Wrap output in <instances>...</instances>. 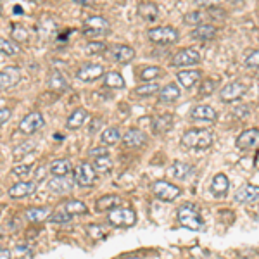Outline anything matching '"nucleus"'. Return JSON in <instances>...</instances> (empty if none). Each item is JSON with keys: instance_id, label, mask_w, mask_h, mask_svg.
I'll list each match as a JSON object with an SVG mask.
<instances>
[{"instance_id": "f257e3e1", "label": "nucleus", "mask_w": 259, "mask_h": 259, "mask_svg": "<svg viewBox=\"0 0 259 259\" xmlns=\"http://www.w3.org/2000/svg\"><path fill=\"white\" fill-rule=\"evenodd\" d=\"M214 142V135L211 130H188L182 137V144L188 149H209Z\"/></svg>"}, {"instance_id": "f03ea898", "label": "nucleus", "mask_w": 259, "mask_h": 259, "mask_svg": "<svg viewBox=\"0 0 259 259\" xmlns=\"http://www.w3.org/2000/svg\"><path fill=\"white\" fill-rule=\"evenodd\" d=\"M178 221L182 226H185L188 230H204L206 228V225H204V219L201 213L197 211V207L190 206V204H185V206H182L178 209Z\"/></svg>"}, {"instance_id": "7ed1b4c3", "label": "nucleus", "mask_w": 259, "mask_h": 259, "mask_svg": "<svg viewBox=\"0 0 259 259\" xmlns=\"http://www.w3.org/2000/svg\"><path fill=\"white\" fill-rule=\"evenodd\" d=\"M107 221L112 226H132L137 221V214L133 209L130 207H114V209L109 211L107 214Z\"/></svg>"}, {"instance_id": "20e7f679", "label": "nucleus", "mask_w": 259, "mask_h": 259, "mask_svg": "<svg viewBox=\"0 0 259 259\" xmlns=\"http://www.w3.org/2000/svg\"><path fill=\"white\" fill-rule=\"evenodd\" d=\"M147 37L152 43H158V45H171L178 40V31L173 26H158V28L149 30Z\"/></svg>"}, {"instance_id": "39448f33", "label": "nucleus", "mask_w": 259, "mask_h": 259, "mask_svg": "<svg viewBox=\"0 0 259 259\" xmlns=\"http://www.w3.org/2000/svg\"><path fill=\"white\" fill-rule=\"evenodd\" d=\"M111 30V25L105 18L102 16H90L85 19V30L83 33L90 38H99L102 35H105Z\"/></svg>"}, {"instance_id": "423d86ee", "label": "nucleus", "mask_w": 259, "mask_h": 259, "mask_svg": "<svg viewBox=\"0 0 259 259\" xmlns=\"http://www.w3.org/2000/svg\"><path fill=\"white\" fill-rule=\"evenodd\" d=\"M74 182L80 187H92L97 182V171L93 170L92 164L80 163L74 170Z\"/></svg>"}, {"instance_id": "0eeeda50", "label": "nucleus", "mask_w": 259, "mask_h": 259, "mask_svg": "<svg viewBox=\"0 0 259 259\" xmlns=\"http://www.w3.org/2000/svg\"><path fill=\"white\" fill-rule=\"evenodd\" d=\"M152 192H154L156 197L166 202H173L175 199H178L180 195L178 187L173 185L170 182H163V180H159V182H156L154 185H152Z\"/></svg>"}, {"instance_id": "6e6552de", "label": "nucleus", "mask_w": 259, "mask_h": 259, "mask_svg": "<svg viewBox=\"0 0 259 259\" xmlns=\"http://www.w3.org/2000/svg\"><path fill=\"white\" fill-rule=\"evenodd\" d=\"M43 124H45V119H43L42 112H30V114L23 117V121L19 123V132L25 133V135H31V133L43 128Z\"/></svg>"}, {"instance_id": "1a4fd4ad", "label": "nucleus", "mask_w": 259, "mask_h": 259, "mask_svg": "<svg viewBox=\"0 0 259 259\" xmlns=\"http://www.w3.org/2000/svg\"><path fill=\"white\" fill-rule=\"evenodd\" d=\"M235 201L240 204H257L259 202V187L245 183L235 192Z\"/></svg>"}, {"instance_id": "9d476101", "label": "nucleus", "mask_w": 259, "mask_h": 259, "mask_svg": "<svg viewBox=\"0 0 259 259\" xmlns=\"http://www.w3.org/2000/svg\"><path fill=\"white\" fill-rule=\"evenodd\" d=\"M21 80V71L19 68L9 66V68L0 69V90H9L19 83Z\"/></svg>"}, {"instance_id": "9b49d317", "label": "nucleus", "mask_w": 259, "mask_h": 259, "mask_svg": "<svg viewBox=\"0 0 259 259\" xmlns=\"http://www.w3.org/2000/svg\"><path fill=\"white\" fill-rule=\"evenodd\" d=\"M237 147L240 151H250V149L259 147V130L250 128L242 132L237 139Z\"/></svg>"}, {"instance_id": "f8f14e48", "label": "nucleus", "mask_w": 259, "mask_h": 259, "mask_svg": "<svg viewBox=\"0 0 259 259\" xmlns=\"http://www.w3.org/2000/svg\"><path fill=\"white\" fill-rule=\"evenodd\" d=\"M199 61H201V54L195 49H182L173 57V64H175L176 68H180V66H194L197 64Z\"/></svg>"}, {"instance_id": "ddd939ff", "label": "nucleus", "mask_w": 259, "mask_h": 259, "mask_svg": "<svg viewBox=\"0 0 259 259\" xmlns=\"http://www.w3.org/2000/svg\"><path fill=\"white\" fill-rule=\"evenodd\" d=\"M245 92H247V85L240 83V81H231V83L225 85L221 88V100L231 102L235 99H240Z\"/></svg>"}, {"instance_id": "4468645a", "label": "nucleus", "mask_w": 259, "mask_h": 259, "mask_svg": "<svg viewBox=\"0 0 259 259\" xmlns=\"http://www.w3.org/2000/svg\"><path fill=\"white\" fill-rule=\"evenodd\" d=\"M104 76V68L100 64H83L76 71V78L81 81H95Z\"/></svg>"}, {"instance_id": "2eb2a0df", "label": "nucleus", "mask_w": 259, "mask_h": 259, "mask_svg": "<svg viewBox=\"0 0 259 259\" xmlns=\"http://www.w3.org/2000/svg\"><path fill=\"white\" fill-rule=\"evenodd\" d=\"M35 190H37V182H19L9 188V197L13 199L28 197Z\"/></svg>"}, {"instance_id": "dca6fc26", "label": "nucleus", "mask_w": 259, "mask_h": 259, "mask_svg": "<svg viewBox=\"0 0 259 259\" xmlns=\"http://www.w3.org/2000/svg\"><path fill=\"white\" fill-rule=\"evenodd\" d=\"M111 56L116 62H119V64H128V62H132L133 57H135V50L128 45H114L111 49Z\"/></svg>"}, {"instance_id": "f3484780", "label": "nucleus", "mask_w": 259, "mask_h": 259, "mask_svg": "<svg viewBox=\"0 0 259 259\" xmlns=\"http://www.w3.org/2000/svg\"><path fill=\"white\" fill-rule=\"evenodd\" d=\"M145 140H147V137H145V133L139 128L128 130L123 137V144L126 145V147H140V145L145 144Z\"/></svg>"}, {"instance_id": "a211bd4d", "label": "nucleus", "mask_w": 259, "mask_h": 259, "mask_svg": "<svg viewBox=\"0 0 259 259\" xmlns=\"http://www.w3.org/2000/svg\"><path fill=\"white\" fill-rule=\"evenodd\" d=\"M216 116V111L209 105H195L190 112V117L195 121H214Z\"/></svg>"}, {"instance_id": "6ab92c4d", "label": "nucleus", "mask_w": 259, "mask_h": 259, "mask_svg": "<svg viewBox=\"0 0 259 259\" xmlns=\"http://www.w3.org/2000/svg\"><path fill=\"white\" fill-rule=\"evenodd\" d=\"M228 188H230V182L226 178V175H223V173L216 175L213 182H211V192H213L216 197H223L228 192Z\"/></svg>"}, {"instance_id": "aec40b11", "label": "nucleus", "mask_w": 259, "mask_h": 259, "mask_svg": "<svg viewBox=\"0 0 259 259\" xmlns=\"http://www.w3.org/2000/svg\"><path fill=\"white\" fill-rule=\"evenodd\" d=\"M176 80L180 81V85L185 86V88H192L194 85H197V81L201 80V71H178L176 73Z\"/></svg>"}, {"instance_id": "412c9836", "label": "nucleus", "mask_w": 259, "mask_h": 259, "mask_svg": "<svg viewBox=\"0 0 259 259\" xmlns=\"http://www.w3.org/2000/svg\"><path fill=\"white\" fill-rule=\"evenodd\" d=\"M49 188L52 192H56V194H68L73 188V183L71 180H68L66 176H54L49 182Z\"/></svg>"}, {"instance_id": "4be33fe9", "label": "nucleus", "mask_w": 259, "mask_h": 259, "mask_svg": "<svg viewBox=\"0 0 259 259\" xmlns=\"http://www.w3.org/2000/svg\"><path fill=\"white\" fill-rule=\"evenodd\" d=\"M159 99H161V102H166V104H171V102L178 100L180 99L178 85H175V83L164 85L163 88L159 90Z\"/></svg>"}, {"instance_id": "5701e85b", "label": "nucleus", "mask_w": 259, "mask_h": 259, "mask_svg": "<svg viewBox=\"0 0 259 259\" xmlns=\"http://www.w3.org/2000/svg\"><path fill=\"white\" fill-rule=\"evenodd\" d=\"M216 26L213 25H199L195 26V30L192 31V37L197 38V40H202V42H207V40H213L216 37Z\"/></svg>"}, {"instance_id": "b1692460", "label": "nucleus", "mask_w": 259, "mask_h": 259, "mask_svg": "<svg viewBox=\"0 0 259 259\" xmlns=\"http://www.w3.org/2000/svg\"><path fill=\"white\" fill-rule=\"evenodd\" d=\"M86 119H88V111H86V109H83V107L76 109V111H74L73 114L68 117V128L69 130L81 128L86 123Z\"/></svg>"}, {"instance_id": "393cba45", "label": "nucleus", "mask_w": 259, "mask_h": 259, "mask_svg": "<svg viewBox=\"0 0 259 259\" xmlns=\"http://www.w3.org/2000/svg\"><path fill=\"white\" fill-rule=\"evenodd\" d=\"M71 161L69 159H57L54 163H50V173L54 176H68L69 171H71Z\"/></svg>"}, {"instance_id": "a878e982", "label": "nucleus", "mask_w": 259, "mask_h": 259, "mask_svg": "<svg viewBox=\"0 0 259 259\" xmlns=\"http://www.w3.org/2000/svg\"><path fill=\"white\" fill-rule=\"evenodd\" d=\"M121 204V199L117 195H102L99 201L95 202L97 211H111Z\"/></svg>"}, {"instance_id": "bb28decb", "label": "nucleus", "mask_w": 259, "mask_h": 259, "mask_svg": "<svg viewBox=\"0 0 259 259\" xmlns=\"http://www.w3.org/2000/svg\"><path fill=\"white\" fill-rule=\"evenodd\" d=\"M47 85H49V88L54 90V92H64V90L68 88V81H66V78L62 76V74L59 73V71L50 73Z\"/></svg>"}, {"instance_id": "cd10ccee", "label": "nucleus", "mask_w": 259, "mask_h": 259, "mask_svg": "<svg viewBox=\"0 0 259 259\" xmlns=\"http://www.w3.org/2000/svg\"><path fill=\"white\" fill-rule=\"evenodd\" d=\"M50 216V209L49 207H31V209L26 211V219L31 223H40L45 221L47 218Z\"/></svg>"}, {"instance_id": "c85d7f7f", "label": "nucleus", "mask_w": 259, "mask_h": 259, "mask_svg": "<svg viewBox=\"0 0 259 259\" xmlns=\"http://www.w3.org/2000/svg\"><path fill=\"white\" fill-rule=\"evenodd\" d=\"M192 171H194V168H192L190 164H187V163H182V161H176V163L173 164V168H171V173H173V176H175L176 180L188 178V176L192 175Z\"/></svg>"}, {"instance_id": "c756f323", "label": "nucleus", "mask_w": 259, "mask_h": 259, "mask_svg": "<svg viewBox=\"0 0 259 259\" xmlns=\"http://www.w3.org/2000/svg\"><path fill=\"white\" fill-rule=\"evenodd\" d=\"M139 14L142 16L145 21H154L158 18V7L152 2H142L139 6Z\"/></svg>"}, {"instance_id": "7c9ffc66", "label": "nucleus", "mask_w": 259, "mask_h": 259, "mask_svg": "<svg viewBox=\"0 0 259 259\" xmlns=\"http://www.w3.org/2000/svg\"><path fill=\"white\" fill-rule=\"evenodd\" d=\"M104 85L107 86V88H123L126 83H124V78L121 76L119 73L109 71L104 78Z\"/></svg>"}, {"instance_id": "2f4dec72", "label": "nucleus", "mask_w": 259, "mask_h": 259, "mask_svg": "<svg viewBox=\"0 0 259 259\" xmlns=\"http://www.w3.org/2000/svg\"><path fill=\"white\" fill-rule=\"evenodd\" d=\"M100 140L104 144H116V142H119L121 140V133H119V130L114 128V126H109V128H105L104 132H102V135H100Z\"/></svg>"}, {"instance_id": "473e14b6", "label": "nucleus", "mask_w": 259, "mask_h": 259, "mask_svg": "<svg viewBox=\"0 0 259 259\" xmlns=\"http://www.w3.org/2000/svg\"><path fill=\"white\" fill-rule=\"evenodd\" d=\"M173 126V117L170 114H163L154 119V132L156 133H163L168 132Z\"/></svg>"}, {"instance_id": "72a5a7b5", "label": "nucleus", "mask_w": 259, "mask_h": 259, "mask_svg": "<svg viewBox=\"0 0 259 259\" xmlns=\"http://www.w3.org/2000/svg\"><path fill=\"white\" fill-rule=\"evenodd\" d=\"M64 211L69 216L74 214H85L86 213V204L81 201H68L64 204Z\"/></svg>"}, {"instance_id": "f704fd0d", "label": "nucleus", "mask_w": 259, "mask_h": 259, "mask_svg": "<svg viewBox=\"0 0 259 259\" xmlns=\"http://www.w3.org/2000/svg\"><path fill=\"white\" fill-rule=\"evenodd\" d=\"M161 74H163V71H161V68H158V66H147V68H144L140 71L139 78L142 81H152L156 78H159Z\"/></svg>"}, {"instance_id": "c9c22d12", "label": "nucleus", "mask_w": 259, "mask_h": 259, "mask_svg": "<svg viewBox=\"0 0 259 259\" xmlns=\"http://www.w3.org/2000/svg\"><path fill=\"white\" fill-rule=\"evenodd\" d=\"M112 168V161L109 158V154L99 156V158L93 159V170L100 171V173H107Z\"/></svg>"}, {"instance_id": "e433bc0d", "label": "nucleus", "mask_w": 259, "mask_h": 259, "mask_svg": "<svg viewBox=\"0 0 259 259\" xmlns=\"http://www.w3.org/2000/svg\"><path fill=\"white\" fill-rule=\"evenodd\" d=\"M135 92L139 97H152L154 93L159 92V85L154 83V81H151V83H147V85H140Z\"/></svg>"}, {"instance_id": "4c0bfd02", "label": "nucleus", "mask_w": 259, "mask_h": 259, "mask_svg": "<svg viewBox=\"0 0 259 259\" xmlns=\"http://www.w3.org/2000/svg\"><path fill=\"white\" fill-rule=\"evenodd\" d=\"M19 52L18 45L11 40H6V38H0V54H6V56H16Z\"/></svg>"}, {"instance_id": "58836bf2", "label": "nucleus", "mask_w": 259, "mask_h": 259, "mask_svg": "<svg viewBox=\"0 0 259 259\" xmlns=\"http://www.w3.org/2000/svg\"><path fill=\"white\" fill-rule=\"evenodd\" d=\"M71 218L73 216H69L64 209H61V211H57V213L50 214L49 221L54 223V225H64V223H71Z\"/></svg>"}, {"instance_id": "ea45409f", "label": "nucleus", "mask_w": 259, "mask_h": 259, "mask_svg": "<svg viewBox=\"0 0 259 259\" xmlns=\"http://www.w3.org/2000/svg\"><path fill=\"white\" fill-rule=\"evenodd\" d=\"M13 37L14 43H25L28 40V30L21 28V26H13Z\"/></svg>"}, {"instance_id": "a19ab883", "label": "nucleus", "mask_w": 259, "mask_h": 259, "mask_svg": "<svg viewBox=\"0 0 259 259\" xmlns=\"http://www.w3.org/2000/svg\"><path fill=\"white\" fill-rule=\"evenodd\" d=\"M86 52L88 54H102V52H105L107 50V45H105L104 42H90L88 45H86Z\"/></svg>"}, {"instance_id": "79ce46f5", "label": "nucleus", "mask_w": 259, "mask_h": 259, "mask_svg": "<svg viewBox=\"0 0 259 259\" xmlns=\"http://www.w3.org/2000/svg\"><path fill=\"white\" fill-rule=\"evenodd\" d=\"M202 19H204L202 13L195 11V13H188V14H185L183 21H185L187 25H195V26H199V25H202Z\"/></svg>"}, {"instance_id": "37998d69", "label": "nucleus", "mask_w": 259, "mask_h": 259, "mask_svg": "<svg viewBox=\"0 0 259 259\" xmlns=\"http://www.w3.org/2000/svg\"><path fill=\"white\" fill-rule=\"evenodd\" d=\"M33 149H35V144H30L28 145V142H25L23 145H19V147H16L13 154H14L16 159H19V158H23L25 154H28L30 151H33Z\"/></svg>"}, {"instance_id": "c03bdc74", "label": "nucleus", "mask_w": 259, "mask_h": 259, "mask_svg": "<svg viewBox=\"0 0 259 259\" xmlns=\"http://www.w3.org/2000/svg\"><path fill=\"white\" fill-rule=\"evenodd\" d=\"M31 171H33V164H21V166H16L13 170L14 175L19 176V178H26Z\"/></svg>"}, {"instance_id": "a18cd8bd", "label": "nucleus", "mask_w": 259, "mask_h": 259, "mask_svg": "<svg viewBox=\"0 0 259 259\" xmlns=\"http://www.w3.org/2000/svg\"><path fill=\"white\" fill-rule=\"evenodd\" d=\"M245 66L249 68H259V50H252V52L247 54L245 57Z\"/></svg>"}, {"instance_id": "49530a36", "label": "nucleus", "mask_w": 259, "mask_h": 259, "mask_svg": "<svg viewBox=\"0 0 259 259\" xmlns=\"http://www.w3.org/2000/svg\"><path fill=\"white\" fill-rule=\"evenodd\" d=\"M249 114H250L249 105H238V107H235V111H233V116L237 117V119H245Z\"/></svg>"}, {"instance_id": "de8ad7c7", "label": "nucleus", "mask_w": 259, "mask_h": 259, "mask_svg": "<svg viewBox=\"0 0 259 259\" xmlns=\"http://www.w3.org/2000/svg\"><path fill=\"white\" fill-rule=\"evenodd\" d=\"M214 88H216V81H213V80L204 81L201 86V95H211V93L214 92Z\"/></svg>"}, {"instance_id": "09e8293b", "label": "nucleus", "mask_w": 259, "mask_h": 259, "mask_svg": "<svg viewBox=\"0 0 259 259\" xmlns=\"http://www.w3.org/2000/svg\"><path fill=\"white\" fill-rule=\"evenodd\" d=\"M88 233H90V237H93V238H100L102 235H104V228H102V226H97V225H90Z\"/></svg>"}, {"instance_id": "8fccbe9b", "label": "nucleus", "mask_w": 259, "mask_h": 259, "mask_svg": "<svg viewBox=\"0 0 259 259\" xmlns=\"http://www.w3.org/2000/svg\"><path fill=\"white\" fill-rule=\"evenodd\" d=\"M11 119V109H0V126Z\"/></svg>"}, {"instance_id": "3c124183", "label": "nucleus", "mask_w": 259, "mask_h": 259, "mask_svg": "<svg viewBox=\"0 0 259 259\" xmlns=\"http://www.w3.org/2000/svg\"><path fill=\"white\" fill-rule=\"evenodd\" d=\"M88 154L92 156L93 159H95V158H99V156H105V154H109V152H107V149L97 147V149H92V151H90Z\"/></svg>"}, {"instance_id": "603ef678", "label": "nucleus", "mask_w": 259, "mask_h": 259, "mask_svg": "<svg viewBox=\"0 0 259 259\" xmlns=\"http://www.w3.org/2000/svg\"><path fill=\"white\" fill-rule=\"evenodd\" d=\"M0 259H11V250L9 249H0Z\"/></svg>"}, {"instance_id": "864d4df0", "label": "nucleus", "mask_w": 259, "mask_h": 259, "mask_svg": "<svg viewBox=\"0 0 259 259\" xmlns=\"http://www.w3.org/2000/svg\"><path fill=\"white\" fill-rule=\"evenodd\" d=\"M14 13H16V14H23V7H21V6H16V7H14Z\"/></svg>"}, {"instance_id": "5fc2aeb1", "label": "nucleus", "mask_w": 259, "mask_h": 259, "mask_svg": "<svg viewBox=\"0 0 259 259\" xmlns=\"http://www.w3.org/2000/svg\"><path fill=\"white\" fill-rule=\"evenodd\" d=\"M121 259H139V257H121Z\"/></svg>"}, {"instance_id": "6e6d98bb", "label": "nucleus", "mask_w": 259, "mask_h": 259, "mask_svg": "<svg viewBox=\"0 0 259 259\" xmlns=\"http://www.w3.org/2000/svg\"><path fill=\"white\" fill-rule=\"evenodd\" d=\"M0 14H2V4H0Z\"/></svg>"}, {"instance_id": "4d7b16f0", "label": "nucleus", "mask_w": 259, "mask_h": 259, "mask_svg": "<svg viewBox=\"0 0 259 259\" xmlns=\"http://www.w3.org/2000/svg\"><path fill=\"white\" fill-rule=\"evenodd\" d=\"M0 233H2V226H0Z\"/></svg>"}]
</instances>
